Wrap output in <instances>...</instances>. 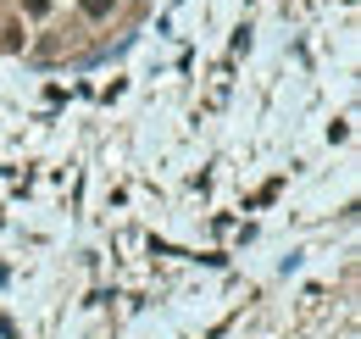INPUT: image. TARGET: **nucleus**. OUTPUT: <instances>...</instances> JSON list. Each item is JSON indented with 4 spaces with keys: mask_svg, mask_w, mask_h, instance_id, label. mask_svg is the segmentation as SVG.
Segmentation results:
<instances>
[{
    "mask_svg": "<svg viewBox=\"0 0 361 339\" xmlns=\"http://www.w3.org/2000/svg\"><path fill=\"white\" fill-rule=\"evenodd\" d=\"M0 44H6V50H17V44H23V28H0Z\"/></svg>",
    "mask_w": 361,
    "mask_h": 339,
    "instance_id": "obj_2",
    "label": "nucleus"
},
{
    "mask_svg": "<svg viewBox=\"0 0 361 339\" xmlns=\"http://www.w3.org/2000/svg\"><path fill=\"white\" fill-rule=\"evenodd\" d=\"M23 6H28V17H45L50 11V0H23Z\"/></svg>",
    "mask_w": 361,
    "mask_h": 339,
    "instance_id": "obj_3",
    "label": "nucleus"
},
{
    "mask_svg": "<svg viewBox=\"0 0 361 339\" xmlns=\"http://www.w3.org/2000/svg\"><path fill=\"white\" fill-rule=\"evenodd\" d=\"M111 6H117V0H84V17L100 23V17H111Z\"/></svg>",
    "mask_w": 361,
    "mask_h": 339,
    "instance_id": "obj_1",
    "label": "nucleus"
}]
</instances>
